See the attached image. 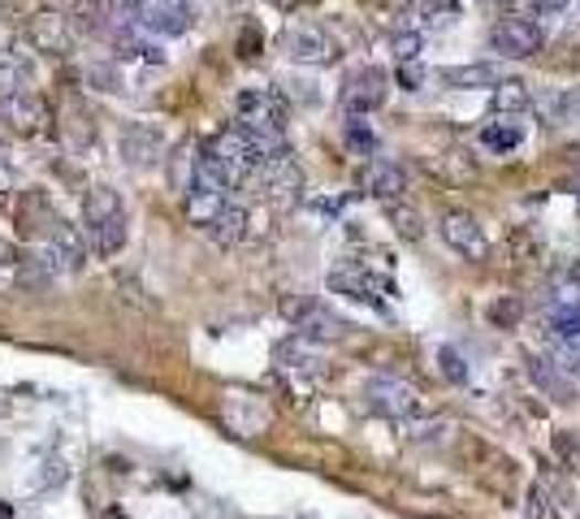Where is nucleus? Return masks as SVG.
<instances>
[{
    "label": "nucleus",
    "instance_id": "obj_1",
    "mask_svg": "<svg viewBox=\"0 0 580 519\" xmlns=\"http://www.w3.org/2000/svg\"><path fill=\"white\" fill-rule=\"evenodd\" d=\"M83 243L96 256H117L126 243V208L108 182L87 187V195H83Z\"/></svg>",
    "mask_w": 580,
    "mask_h": 519
},
{
    "label": "nucleus",
    "instance_id": "obj_2",
    "mask_svg": "<svg viewBox=\"0 0 580 519\" xmlns=\"http://www.w3.org/2000/svg\"><path fill=\"white\" fill-rule=\"evenodd\" d=\"M234 113H239L234 126L247 135H286V100L277 92H264V87L239 92Z\"/></svg>",
    "mask_w": 580,
    "mask_h": 519
},
{
    "label": "nucleus",
    "instance_id": "obj_3",
    "mask_svg": "<svg viewBox=\"0 0 580 519\" xmlns=\"http://www.w3.org/2000/svg\"><path fill=\"white\" fill-rule=\"evenodd\" d=\"M126 13L139 31H152V35H182L196 22L187 0H126Z\"/></svg>",
    "mask_w": 580,
    "mask_h": 519
},
{
    "label": "nucleus",
    "instance_id": "obj_4",
    "mask_svg": "<svg viewBox=\"0 0 580 519\" xmlns=\"http://www.w3.org/2000/svg\"><path fill=\"white\" fill-rule=\"evenodd\" d=\"M329 290L334 295H347L356 304H369V308H381V295H390V277L386 273H372L360 260H342L334 273H329Z\"/></svg>",
    "mask_w": 580,
    "mask_h": 519
},
{
    "label": "nucleus",
    "instance_id": "obj_5",
    "mask_svg": "<svg viewBox=\"0 0 580 519\" xmlns=\"http://www.w3.org/2000/svg\"><path fill=\"white\" fill-rule=\"evenodd\" d=\"M0 121L13 130V135H44L49 130V104L40 100L35 92H4L0 96Z\"/></svg>",
    "mask_w": 580,
    "mask_h": 519
},
{
    "label": "nucleus",
    "instance_id": "obj_6",
    "mask_svg": "<svg viewBox=\"0 0 580 519\" xmlns=\"http://www.w3.org/2000/svg\"><path fill=\"white\" fill-rule=\"evenodd\" d=\"M252 178L261 182L264 200H273V204H282V208L295 204V200H299V191H304V169L291 160V152L264 160Z\"/></svg>",
    "mask_w": 580,
    "mask_h": 519
},
{
    "label": "nucleus",
    "instance_id": "obj_7",
    "mask_svg": "<svg viewBox=\"0 0 580 519\" xmlns=\"http://www.w3.org/2000/svg\"><path fill=\"white\" fill-rule=\"evenodd\" d=\"M577 494L559 476H541L528 489V519H577Z\"/></svg>",
    "mask_w": 580,
    "mask_h": 519
},
{
    "label": "nucleus",
    "instance_id": "obj_8",
    "mask_svg": "<svg viewBox=\"0 0 580 519\" xmlns=\"http://www.w3.org/2000/svg\"><path fill=\"white\" fill-rule=\"evenodd\" d=\"M365 399H369L372 412L386 415V420H412V415L421 412L416 390H412L408 381H394V377H377V381H369Z\"/></svg>",
    "mask_w": 580,
    "mask_h": 519
},
{
    "label": "nucleus",
    "instance_id": "obj_9",
    "mask_svg": "<svg viewBox=\"0 0 580 519\" xmlns=\"http://www.w3.org/2000/svg\"><path fill=\"white\" fill-rule=\"evenodd\" d=\"M282 49L299 65H334L338 61V40L329 31H320V27H291L282 35Z\"/></svg>",
    "mask_w": 580,
    "mask_h": 519
},
{
    "label": "nucleus",
    "instance_id": "obj_10",
    "mask_svg": "<svg viewBox=\"0 0 580 519\" xmlns=\"http://www.w3.org/2000/svg\"><path fill=\"white\" fill-rule=\"evenodd\" d=\"M489 49L498 52V56L525 61L532 52H541V31H537V22H528V18H503V22L489 31Z\"/></svg>",
    "mask_w": 580,
    "mask_h": 519
},
{
    "label": "nucleus",
    "instance_id": "obj_11",
    "mask_svg": "<svg viewBox=\"0 0 580 519\" xmlns=\"http://www.w3.org/2000/svg\"><path fill=\"white\" fill-rule=\"evenodd\" d=\"M117 148H122V160L130 169H152V165L165 160V135H160L157 126H148V121H135V126L122 130Z\"/></svg>",
    "mask_w": 580,
    "mask_h": 519
},
{
    "label": "nucleus",
    "instance_id": "obj_12",
    "mask_svg": "<svg viewBox=\"0 0 580 519\" xmlns=\"http://www.w3.org/2000/svg\"><path fill=\"white\" fill-rule=\"evenodd\" d=\"M442 239H446V247L451 252H460L464 260H485L489 256V243H485V234H481V225H476L473 212H446L442 216Z\"/></svg>",
    "mask_w": 580,
    "mask_h": 519
},
{
    "label": "nucleus",
    "instance_id": "obj_13",
    "mask_svg": "<svg viewBox=\"0 0 580 519\" xmlns=\"http://www.w3.org/2000/svg\"><path fill=\"white\" fill-rule=\"evenodd\" d=\"M31 44L35 52H49V56H65L70 44H74V22L56 9H44L31 18Z\"/></svg>",
    "mask_w": 580,
    "mask_h": 519
},
{
    "label": "nucleus",
    "instance_id": "obj_14",
    "mask_svg": "<svg viewBox=\"0 0 580 519\" xmlns=\"http://www.w3.org/2000/svg\"><path fill=\"white\" fill-rule=\"evenodd\" d=\"M386 104V74L381 70H360L347 87H342V108L347 117H369L372 108Z\"/></svg>",
    "mask_w": 580,
    "mask_h": 519
},
{
    "label": "nucleus",
    "instance_id": "obj_15",
    "mask_svg": "<svg viewBox=\"0 0 580 519\" xmlns=\"http://www.w3.org/2000/svg\"><path fill=\"white\" fill-rule=\"evenodd\" d=\"M365 191H369L372 200H386V204L403 200V191H408L403 165H394V160H372L369 169H365Z\"/></svg>",
    "mask_w": 580,
    "mask_h": 519
},
{
    "label": "nucleus",
    "instance_id": "obj_16",
    "mask_svg": "<svg viewBox=\"0 0 580 519\" xmlns=\"http://www.w3.org/2000/svg\"><path fill=\"white\" fill-rule=\"evenodd\" d=\"M451 92H476V87H498V65L489 61H468V65H446L437 74Z\"/></svg>",
    "mask_w": 580,
    "mask_h": 519
},
{
    "label": "nucleus",
    "instance_id": "obj_17",
    "mask_svg": "<svg viewBox=\"0 0 580 519\" xmlns=\"http://www.w3.org/2000/svg\"><path fill=\"white\" fill-rule=\"evenodd\" d=\"M247 208L239 204H225L221 212H217V221L209 225V239L212 243H221V247H234V243H243L247 239Z\"/></svg>",
    "mask_w": 580,
    "mask_h": 519
},
{
    "label": "nucleus",
    "instance_id": "obj_18",
    "mask_svg": "<svg viewBox=\"0 0 580 519\" xmlns=\"http://www.w3.org/2000/svg\"><path fill=\"white\" fill-rule=\"evenodd\" d=\"M182 200H187V221L200 225V230H209L212 221H217V212L225 208V195H221V191H209V187H191Z\"/></svg>",
    "mask_w": 580,
    "mask_h": 519
},
{
    "label": "nucleus",
    "instance_id": "obj_19",
    "mask_svg": "<svg viewBox=\"0 0 580 519\" xmlns=\"http://www.w3.org/2000/svg\"><path fill=\"white\" fill-rule=\"evenodd\" d=\"M320 360V342L308 338V333H291L282 347H277V363L282 368H308V363Z\"/></svg>",
    "mask_w": 580,
    "mask_h": 519
},
{
    "label": "nucleus",
    "instance_id": "obj_20",
    "mask_svg": "<svg viewBox=\"0 0 580 519\" xmlns=\"http://www.w3.org/2000/svg\"><path fill=\"white\" fill-rule=\"evenodd\" d=\"M386 221L394 225V234H399L403 243H421L424 239V216L412 204H403V200L386 204Z\"/></svg>",
    "mask_w": 580,
    "mask_h": 519
},
{
    "label": "nucleus",
    "instance_id": "obj_21",
    "mask_svg": "<svg viewBox=\"0 0 580 519\" xmlns=\"http://www.w3.org/2000/svg\"><path fill=\"white\" fill-rule=\"evenodd\" d=\"M528 104H532V92H528L520 78H498V87H494V108L498 113H525Z\"/></svg>",
    "mask_w": 580,
    "mask_h": 519
},
{
    "label": "nucleus",
    "instance_id": "obj_22",
    "mask_svg": "<svg viewBox=\"0 0 580 519\" xmlns=\"http://www.w3.org/2000/svg\"><path fill=\"white\" fill-rule=\"evenodd\" d=\"M520 139H525L520 121H494V126L481 130V144H485L489 152H512V148H520Z\"/></svg>",
    "mask_w": 580,
    "mask_h": 519
},
{
    "label": "nucleus",
    "instance_id": "obj_23",
    "mask_svg": "<svg viewBox=\"0 0 580 519\" xmlns=\"http://www.w3.org/2000/svg\"><path fill=\"white\" fill-rule=\"evenodd\" d=\"M191 182H196V148H191V144H182L178 152L169 156V187L187 195V191H191Z\"/></svg>",
    "mask_w": 580,
    "mask_h": 519
},
{
    "label": "nucleus",
    "instance_id": "obj_24",
    "mask_svg": "<svg viewBox=\"0 0 580 519\" xmlns=\"http://www.w3.org/2000/svg\"><path fill=\"white\" fill-rule=\"evenodd\" d=\"M421 52H424L421 31H394V35H390V56H394V65H416Z\"/></svg>",
    "mask_w": 580,
    "mask_h": 519
},
{
    "label": "nucleus",
    "instance_id": "obj_25",
    "mask_svg": "<svg viewBox=\"0 0 580 519\" xmlns=\"http://www.w3.org/2000/svg\"><path fill=\"white\" fill-rule=\"evenodd\" d=\"M61 130H65V144H70V152H78V148H87L92 144V121H87V113L74 104V108H65V121H61Z\"/></svg>",
    "mask_w": 580,
    "mask_h": 519
},
{
    "label": "nucleus",
    "instance_id": "obj_26",
    "mask_svg": "<svg viewBox=\"0 0 580 519\" xmlns=\"http://www.w3.org/2000/svg\"><path fill=\"white\" fill-rule=\"evenodd\" d=\"M550 299L559 311H580V273H559L550 282Z\"/></svg>",
    "mask_w": 580,
    "mask_h": 519
},
{
    "label": "nucleus",
    "instance_id": "obj_27",
    "mask_svg": "<svg viewBox=\"0 0 580 519\" xmlns=\"http://www.w3.org/2000/svg\"><path fill=\"white\" fill-rule=\"evenodd\" d=\"M520 316H525V304H520V299H512V295H503V299H494V304L485 308V320H489V325H498V329H516V325H520Z\"/></svg>",
    "mask_w": 580,
    "mask_h": 519
},
{
    "label": "nucleus",
    "instance_id": "obj_28",
    "mask_svg": "<svg viewBox=\"0 0 580 519\" xmlns=\"http://www.w3.org/2000/svg\"><path fill=\"white\" fill-rule=\"evenodd\" d=\"M347 148L356 156H372L377 152V135H372V126L365 117H351L347 121Z\"/></svg>",
    "mask_w": 580,
    "mask_h": 519
},
{
    "label": "nucleus",
    "instance_id": "obj_29",
    "mask_svg": "<svg viewBox=\"0 0 580 519\" xmlns=\"http://www.w3.org/2000/svg\"><path fill=\"white\" fill-rule=\"evenodd\" d=\"M117 49H122V56H135V61H165L157 44L144 40V35H135V31H122V35H117Z\"/></svg>",
    "mask_w": 580,
    "mask_h": 519
},
{
    "label": "nucleus",
    "instance_id": "obj_30",
    "mask_svg": "<svg viewBox=\"0 0 580 519\" xmlns=\"http://www.w3.org/2000/svg\"><path fill=\"white\" fill-rule=\"evenodd\" d=\"M555 455H559V464L572 467V472L580 476V433H572V428L555 433Z\"/></svg>",
    "mask_w": 580,
    "mask_h": 519
},
{
    "label": "nucleus",
    "instance_id": "obj_31",
    "mask_svg": "<svg viewBox=\"0 0 580 519\" xmlns=\"http://www.w3.org/2000/svg\"><path fill=\"white\" fill-rule=\"evenodd\" d=\"M65 4H70L65 18H70L74 27H96V18L105 13V0H65Z\"/></svg>",
    "mask_w": 580,
    "mask_h": 519
},
{
    "label": "nucleus",
    "instance_id": "obj_32",
    "mask_svg": "<svg viewBox=\"0 0 580 519\" xmlns=\"http://www.w3.org/2000/svg\"><path fill=\"white\" fill-rule=\"evenodd\" d=\"M437 360H442V377H446V381H455V385L468 381V363H464V356H460L455 347H442Z\"/></svg>",
    "mask_w": 580,
    "mask_h": 519
},
{
    "label": "nucleus",
    "instance_id": "obj_33",
    "mask_svg": "<svg viewBox=\"0 0 580 519\" xmlns=\"http://www.w3.org/2000/svg\"><path fill=\"white\" fill-rule=\"evenodd\" d=\"M421 13L429 22H437V27H451L460 18V0H424Z\"/></svg>",
    "mask_w": 580,
    "mask_h": 519
},
{
    "label": "nucleus",
    "instance_id": "obj_34",
    "mask_svg": "<svg viewBox=\"0 0 580 519\" xmlns=\"http://www.w3.org/2000/svg\"><path fill=\"white\" fill-rule=\"evenodd\" d=\"M442 173L451 182H464V178H476V165L468 160V152H446L442 156Z\"/></svg>",
    "mask_w": 580,
    "mask_h": 519
},
{
    "label": "nucleus",
    "instance_id": "obj_35",
    "mask_svg": "<svg viewBox=\"0 0 580 519\" xmlns=\"http://www.w3.org/2000/svg\"><path fill=\"white\" fill-rule=\"evenodd\" d=\"M421 83H424L421 65H399V87L403 92H421Z\"/></svg>",
    "mask_w": 580,
    "mask_h": 519
},
{
    "label": "nucleus",
    "instance_id": "obj_36",
    "mask_svg": "<svg viewBox=\"0 0 580 519\" xmlns=\"http://www.w3.org/2000/svg\"><path fill=\"white\" fill-rule=\"evenodd\" d=\"M555 333H559V338H577V333H580V311H559V320H555Z\"/></svg>",
    "mask_w": 580,
    "mask_h": 519
},
{
    "label": "nucleus",
    "instance_id": "obj_37",
    "mask_svg": "<svg viewBox=\"0 0 580 519\" xmlns=\"http://www.w3.org/2000/svg\"><path fill=\"white\" fill-rule=\"evenodd\" d=\"M537 9H550V13H555V9H568V0H537Z\"/></svg>",
    "mask_w": 580,
    "mask_h": 519
},
{
    "label": "nucleus",
    "instance_id": "obj_38",
    "mask_svg": "<svg viewBox=\"0 0 580 519\" xmlns=\"http://www.w3.org/2000/svg\"><path fill=\"white\" fill-rule=\"evenodd\" d=\"M572 96H577V117H580V92H572Z\"/></svg>",
    "mask_w": 580,
    "mask_h": 519
}]
</instances>
